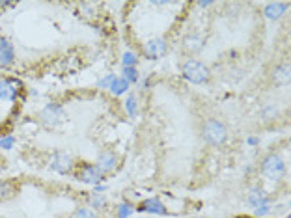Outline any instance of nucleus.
Listing matches in <instances>:
<instances>
[{
	"label": "nucleus",
	"instance_id": "obj_1",
	"mask_svg": "<svg viewBox=\"0 0 291 218\" xmlns=\"http://www.w3.org/2000/svg\"><path fill=\"white\" fill-rule=\"evenodd\" d=\"M202 138L204 142L213 148H219L228 140V127L219 119H207L206 123L202 125Z\"/></svg>",
	"mask_w": 291,
	"mask_h": 218
},
{
	"label": "nucleus",
	"instance_id": "obj_2",
	"mask_svg": "<svg viewBox=\"0 0 291 218\" xmlns=\"http://www.w3.org/2000/svg\"><path fill=\"white\" fill-rule=\"evenodd\" d=\"M181 77L189 80V82H192V84H206L211 77V71L204 62L191 58L181 65Z\"/></svg>",
	"mask_w": 291,
	"mask_h": 218
},
{
	"label": "nucleus",
	"instance_id": "obj_3",
	"mask_svg": "<svg viewBox=\"0 0 291 218\" xmlns=\"http://www.w3.org/2000/svg\"><path fill=\"white\" fill-rule=\"evenodd\" d=\"M261 174L263 177L272 181V183H280L286 177V162L282 160L280 155L269 153L261 160Z\"/></svg>",
	"mask_w": 291,
	"mask_h": 218
},
{
	"label": "nucleus",
	"instance_id": "obj_4",
	"mask_svg": "<svg viewBox=\"0 0 291 218\" xmlns=\"http://www.w3.org/2000/svg\"><path fill=\"white\" fill-rule=\"evenodd\" d=\"M65 119V108L60 103H47L40 112V121L45 129H56Z\"/></svg>",
	"mask_w": 291,
	"mask_h": 218
},
{
	"label": "nucleus",
	"instance_id": "obj_5",
	"mask_svg": "<svg viewBox=\"0 0 291 218\" xmlns=\"http://www.w3.org/2000/svg\"><path fill=\"white\" fill-rule=\"evenodd\" d=\"M25 84L15 77H2L0 79V101L2 103H15L21 97Z\"/></svg>",
	"mask_w": 291,
	"mask_h": 218
},
{
	"label": "nucleus",
	"instance_id": "obj_6",
	"mask_svg": "<svg viewBox=\"0 0 291 218\" xmlns=\"http://www.w3.org/2000/svg\"><path fill=\"white\" fill-rule=\"evenodd\" d=\"M49 168L52 170V172H56V174L67 175L73 172V168H75V160H73V157H71L67 151L58 149V151H54V153L50 155Z\"/></svg>",
	"mask_w": 291,
	"mask_h": 218
},
{
	"label": "nucleus",
	"instance_id": "obj_7",
	"mask_svg": "<svg viewBox=\"0 0 291 218\" xmlns=\"http://www.w3.org/2000/svg\"><path fill=\"white\" fill-rule=\"evenodd\" d=\"M75 179L77 181H81V183L84 185H99L101 181H103V174H101L99 170H97L96 164H92V162H82L79 168H77L75 172Z\"/></svg>",
	"mask_w": 291,
	"mask_h": 218
},
{
	"label": "nucleus",
	"instance_id": "obj_8",
	"mask_svg": "<svg viewBox=\"0 0 291 218\" xmlns=\"http://www.w3.org/2000/svg\"><path fill=\"white\" fill-rule=\"evenodd\" d=\"M166 49H168L166 40L155 38V40L146 41V43L142 45V55H144L148 60H159L161 56L166 55Z\"/></svg>",
	"mask_w": 291,
	"mask_h": 218
},
{
	"label": "nucleus",
	"instance_id": "obj_9",
	"mask_svg": "<svg viewBox=\"0 0 291 218\" xmlns=\"http://www.w3.org/2000/svg\"><path fill=\"white\" fill-rule=\"evenodd\" d=\"M135 211L136 213H148V214H159V216H165L168 214V209L166 205L162 204L159 198H148V199H142L140 204L135 205Z\"/></svg>",
	"mask_w": 291,
	"mask_h": 218
},
{
	"label": "nucleus",
	"instance_id": "obj_10",
	"mask_svg": "<svg viewBox=\"0 0 291 218\" xmlns=\"http://www.w3.org/2000/svg\"><path fill=\"white\" fill-rule=\"evenodd\" d=\"M246 204L254 209L263 207V205H271L272 196L267 192L265 189H261V187H252V189L248 190V194H246Z\"/></svg>",
	"mask_w": 291,
	"mask_h": 218
},
{
	"label": "nucleus",
	"instance_id": "obj_11",
	"mask_svg": "<svg viewBox=\"0 0 291 218\" xmlns=\"http://www.w3.org/2000/svg\"><path fill=\"white\" fill-rule=\"evenodd\" d=\"M97 170H99L101 174H112L116 168H118V157H116L114 151L111 149H105V151H101L97 155V162H96Z\"/></svg>",
	"mask_w": 291,
	"mask_h": 218
},
{
	"label": "nucleus",
	"instance_id": "obj_12",
	"mask_svg": "<svg viewBox=\"0 0 291 218\" xmlns=\"http://www.w3.org/2000/svg\"><path fill=\"white\" fill-rule=\"evenodd\" d=\"M15 62V47L6 35H0V67H10Z\"/></svg>",
	"mask_w": 291,
	"mask_h": 218
},
{
	"label": "nucleus",
	"instance_id": "obj_13",
	"mask_svg": "<svg viewBox=\"0 0 291 218\" xmlns=\"http://www.w3.org/2000/svg\"><path fill=\"white\" fill-rule=\"evenodd\" d=\"M204 45H206V38L200 35L198 32H192V34H187L183 38V49L187 52H191V55H196V52H200L204 49Z\"/></svg>",
	"mask_w": 291,
	"mask_h": 218
},
{
	"label": "nucleus",
	"instance_id": "obj_14",
	"mask_svg": "<svg viewBox=\"0 0 291 218\" xmlns=\"http://www.w3.org/2000/svg\"><path fill=\"white\" fill-rule=\"evenodd\" d=\"M287 8H289L287 2H269V4H265V8H263V15H265L269 21H278L282 15L287 11Z\"/></svg>",
	"mask_w": 291,
	"mask_h": 218
},
{
	"label": "nucleus",
	"instance_id": "obj_15",
	"mask_svg": "<svg viewBox=\"0 0 291 218\" xmlns=\"http://www.w3.org/2000/svg\"><path fill=\"white\" fill-rule=\"evenodd\" d=\"M289 77H291V67L286 62L276 65L275 69H272V82L276 86H287L289 84Z\"/></svg>",
	"mask_w": 291,
	"mask_h": 218
},
{
	"label": "nucleus",
	"instance_id": "obj_16",
	"mask_svg": "<svg viewBox=\"0 0 291 218\" xmlns=\"http://www.w3.org/2000/svg\"><path fill=\"white\" fill-rule=\"evenodd\" d=\"M88 205L92 207V211H103V209H106L105 194L90 192V196H88Z\"/></svg>",
	"mask_w": 291,
	"mask_h": 218
},
{
	"label": "nucleus",
	"instance_id": "obj_17",
	"mask_svg": "<svg viewBox=\"0 0 291 218\" xmlns=\"http://www.w3.org/2000/svg\"><path fill=\"white\" fill-rule=\"evenodd\" d=\"M17 187L13 181H0V202H6V199H11L15 196Z\"/></svg>",
	"mask_w": 291,
	"mask_h": 218
},
{
	"label": "nucleus",
	"instance_id": "obj_18",
	"mask_svg": "<svg viewBox=\"0 0 291 218\" xmlns=\"http://www.w3.org/2000/svg\"><path fill=\"white\" fill-rule=\"evenodd\" d=\"M129 86H131V84L127 82L125 79H121V77H116L114 82H112L111 88H108V89H111V92H112L114 95H123V94L127 92V89H129Z\"/></svg>",
	"mask_w": 291,
	"mask_h": 218
},
{
	"label": "nucleus",
	"instance_id": "obj_19",
	"mask_svg": "<svg viewBox=\"0 0 291 218\" xmlns=\"http://www.w3.org/2000/svg\"><path fill=\"white\" fill-rule=\"evenodd\" d=\"M123 106H125V112L129 118H136V114H138V101H136V95H127Z\"/></svg>",
	"mask_w": 291,
	"mask_h": 218
},
{
	"label": "nucleus",
	"instance_id": "obj_20",
	"mask_svg": "<svg viewBox=\"0 0 291 218\" xmlns=\"http://www.w3.org/2000/svg\"><path fill=\"white\" fill-rule=\"evenodd\" d=\"M121 79H125L129 84H136L140 80V73L136 67H123L121 69Z\"/></svg>",
	"mask_w": 291,
	"mask_h": 218
},
{
	"label": "nucleus",
	"instance_id": "obj_21",
	"mask_svg": "<svg viewBox=\"0 0 291 218\" xmlns=\"http://www.w3.org/2000/svg\"><path fill=\"white\" fill-rule=\"evenodd\" d=\"M116 209H118V213H116L118 218H129L131 214L135 213V205L129 204V202H123V204H120Z\"/></svg>",
	"mask_w": 291,
	"mask_h": 218
},
{
	"label": "nucleus",
	"instance_id": "obj_22",
	"mask_svg": "<svg viewBox=\"0 0 291 218\" xmlns=\"http://www.w3.org/2000/svg\"><path fill=\"white\" fill-rule=\"evenodd\" d=\"M121 64H123V67H136L138 56H136L135 52H131V50H127V52H123V56H121Z\"/></svg>",
	"mask_w": 291,
	"mask_h": 218
},
{
	"label": "nucleus",
	"instance_id": "obj_23",
	"mask_svg": "<svg viewBox=\"0 0 291 218\" xmlns=\"http://www.w3.org/2000/svg\"><path fill=\"white\" fill-rule=\"evenodd\" d=\"M276 116H278V108H276L275 104H267V106L261 108V118L265 119V121H271Z\"/></svg>",
	"mask_w": 291,
	"mask_h": 218
},
{
	"label": "nucleus",
	"instance_id": "obj_24",
	"mask_svg": "<svg viewBox=\"0 0 291 218\" xmlns=\"http://www.w3.org/2000/svg\"><path fill=\"white\" fill-rule=\"evenodd\" d=\"M71 218H97V214H96V211H92V209L79 207V209H75V213L71 214Z\"/></svg>",
	"mask_w": 291,
	"mask_h": 218
},
{
	"label": "nucleus",
	"instance_id": "obj_25",
	"mask_svg": "<svg viewBox=\"0 0 291 218\" xmlns=\"http://www.w3.org/2000/svg\"><path fill=\"white\" fill-rule=\"evenodd\" d=\"M15 146V136L13 134H6L0 138V149H11Z\"/></svg>",
	"mask_w": 291,
	"mask_h": 218
},
{
	"label": "nucleus",
	"instance_id": "obj_26",
	"mask_svg": "<svg viewBox=\"0 0 291 218\" xmlns=\"http://www.w3.org/2000/svg\"><path fill=\"white\" fill-rule=\"evenodd\" d=\"M114 79H116V75L114 73H108L105 77V79H101L99 82H97V88H101V89H108L111 88V84L114 82Z\"/></svg>",
	"mask_w": 291,
	"mask_h": 218
},
{
	"label": "nucleus",
	"instance_id": "obj_27",
	"mask_svg": "<svg viewBox=\"0 0 291 218\" xmlns=\"http://www.w3.org/2000/svg\"><path fill=\"white\" fill-rule=\"evenodd\" d=\"M271 211H272L271 205H263V207L254 209V214H256V218H263L267 216V214H271Z\"/></svg>",
	"mask_w": 291,
	"mask_h": 218
},
{
	"label": "nucleus",
	"instance_id": "obj_28",
	"mask_svg": "<svg viewBox=\"0 0 291 218\" xmlns=\"http://www.w3.org/2000/svg\"><path fill=\"white\" fill-rule=\"evenodd\" d=\"M138 82H140L142 89H148V88H150V84H151V79H144V80H138Z\"/></svg>",
	"mask_w": 291,
	"mask_h": 218
},
{
	"label": "nucleus",
	"instance_id": "obj_29",
	"mask_svg": "<svg viewBox=\"0 0 291 218\" xmlns=\"http://www.w3.org/2000/svg\"><path fill=\"white\" fill-rule=\"evenodd\" d=\"M246 144H248V146H258V144H260V138H256V136H250V138L246 140Z\"/></svg>",
	"mask_w": 291,
	"mask_h": 218
},
{
	"label": "nucleus",
	"instance_id": "obj_30",
	"mask_svg": "<svg viewBox=\"0 0 291 218\" xmlns=\"http://www.w3.org/2000/svg\"><path fill=\"white\" fill-rule=\"evenodd\" d=\"M106 190V185H96V189H94V192H99V194H103Z\"/></svg>",
	"mask_w": 291,
	"mask_h": 218
},
{
	"label": "nucleus",
	"instance_id": "obj_31",
	"mask_svg": "<svg viewBox=\"0 0 291 218\" xmlns=\"http://www.w3.org/2000/svg\"><path fill=\"white\" fill-rule=\"evenodd\" d=\"M196 6H198V8H209L211 2H196Z\"/></svg>",
	"mask_w": 291,
	"mask_h": 218
},
{
	"label": "nucleus",
	"instance_id": "obj_32",
	"mask_svg": "<svg viewBox=\"0 0 291 218\" xmlns=\"http://www.w3.org/2000/svg\"><path fill=\"white\" fill-rule=\"evenodd\" d=\"M286 218H291V216H286Z\"/></svg>",
	"mask_w": 291,
	"mask_h": 218
}]
</instances>
